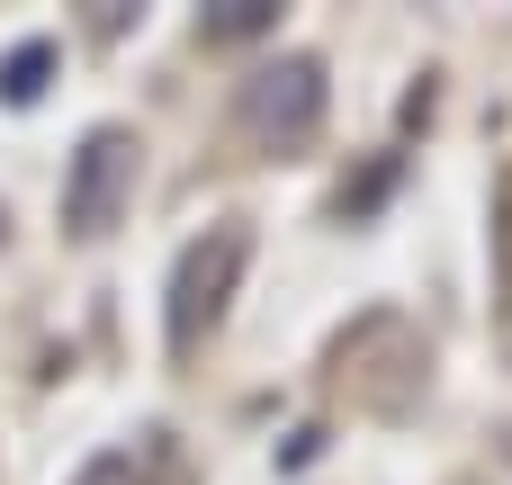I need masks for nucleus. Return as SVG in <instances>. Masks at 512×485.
<instances>
[{
  "instance_id": "f257e3e1",
  "label": "nucleus",
  "mask_w": 512,
  "mask_h": 485,
  "mask_svg": "<svg viewBox=\"0 0 512 485\" xmlns=\"http://www.w3.org/2000/svg\"><path fill=\"white\" fill-rule=\"evenodd\" d=\"M243 126L270 144V153H297L315 126H324V63L288 54V63H261L243 81Z\"/></svg>"
},
{
  "instance_id": "f03ea898",
  "label": "nucleus",
  "mask_w": 512,
  "mask_h": 485,
  "mask_svg": "<svg viewBox=\"0 0 512 485\" xmlns=\"http://www.w3.org/2000/svg\"><path fill=\"white\" fill-rule=\"evenodd\" d=\"M243 252H252L243 225H216V234H198L180 252V270H171V351H198V333L225 315V288H234Z\"/></svg>"
},
{
  "instance_id": "7ed1b4c3",
  "label": "nucleus",
  "mask_w": 512,
  "mask_h": 485,
  "mask_svg": "<svg viewBox=\"0 0 512 485\" xmlns=\"http://www.w3.org/2000/svg\"><path fill=\"white\" fill-rule=\"evenodd\" d=\"M126 189H135V135L126 126H90V144L72 153V180H63V225L72 234H108Z\"/></svg>"
},
{
  "instance_id": "20e7f679",
  "label": "nucleus",
  "mask_w": 512,
  "mask_h": 485,
  "mask_svg": "<svg viewBox=\"0 0 512 485\" xmlns=\"http://www.w3.org/2000/svg\"><path fill=\"white\" fill-rule=\"evenodd\" d=\"M45 72H54V45H45V36H27V45H9V63H0V99H9V108H36V90H45Z\"/></svg>"
},
{
  "instance_id": "39448f33",
  "label": "nucleus",
  "mask_w": 512,
  "mask_h": 485,
  "mask_svg": "<svg viewBox=\"0 0 512 485\" xmlns=\"http://www.w3.org/2000/svg\"><path fill=\"white\" fill-rule=\"evenodd\" d=\"M216 27H234V36H252V27H270V9H261V0H234V9H216Z\"/></svg>"
}]
</instances>
